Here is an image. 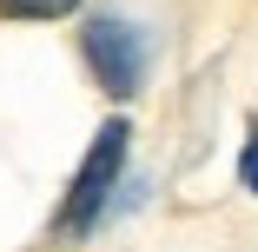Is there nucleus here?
Here are the masks:
<instances>
[{
    "mask_svg": "<svg viewBox=\"0 0 258 252\" xmlns=\"http://www.w3.org/2000/svg\"><path fill=\"white\" fill-rule=\"evenodd\" d=\"M126 120H106L93 133V146H86V160H80V173L67 179V199H60V213H53V232L60 239H80V232H93V219L106 213V199L119 192V173H126Z\"/></svg>",
    "mask_w": 258,
    "mask_h": 252,
    "instance_id": "nucleus-1",
    "label": "nucleus"
},
{
    "mask_svg": "<svg viewBox=\"0 0 258 252\" xmlns=\"http://www.w3.org/2000/svg\"><path fill=\"white\" fill-rule=\"evenodd\" d=\"M80 0H0V20H67Z\"/></svg>",
    "mask_w": 258,
    "mask_h": 252,
    "instance_id": "nucleus-3",
    "label": "nucleus"
},
{
    "mask_svg": "<svg viewBox=\"0 0 258 252\" xmlns=\"http://www.w3.org/2000/svg\"><path fill=\"white\" fill-rule=\"evenodd\" d=\"M80 54H86V73L99 80V93L113 99H133L139 80H146V40L133 20H113V14H93L80 27Z\"/></svg>",
    "mask_w": 258,
    "mask_h": 252,
    "instance_id": "nucleus-2",
    "label": "nucleus"
},
{
    "mask_svg": "<svg viewBox=\"0 0 258 252\" xmlns=\"http://www.w3.org/2000/svg\"><path fill=\"white\" fill-rule=\"evenodd\" d=\"M238 179H245V192H258V139L245 146V160H238Z\"/></svg>",
    "mask_w": 258,
    "mask_h": 252,
    "instance_id": "nucleus-4",
    "label": "nucleus"
}]
</instances>
